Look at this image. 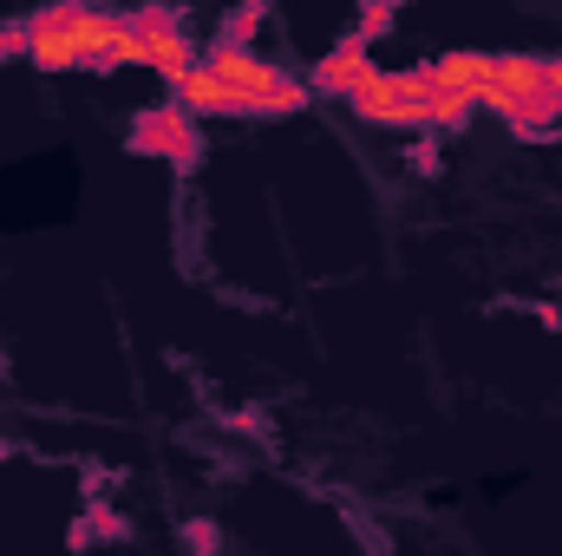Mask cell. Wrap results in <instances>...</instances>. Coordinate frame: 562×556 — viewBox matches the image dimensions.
I'll return each mask as SVG.
<instances>
[{
  "mask_svg": "<svg viewBox=\"0 0 562 556\" xmlns=\"http://www.w3.org/2000/svg\"><path fill=\"white\" fill-rule=\"evenodd\" d=\"M86 524H92V537H99V544H125V537H132V518H125L119 504H105V498H92V504H86Z\"/></svg>",
  "mask_w": 562,
  "mask_h": 556,
  "instance_id": "obj_5",
  "label": "cell"
},
{
  "mask_svg": "<svg viewBox=\"0 0 562 556\" xmlns=\"http://www.w3.org/2000/svg\"><path fill=\"white\" fill-rule=\"evenodd\" d=\"M367 53H373V46H367L360 33H340V40H334V53L314 66L307 92H327V99H340V105H347V99L373 79V59H367Z\"/></svg>",
  "mask_w": 562,
  "mask_h": 556,
  "instance_id": "obj_2",
  "label": "cell"
},
{
  "mask_svg": "<svg viewBox=\"0 0 562 556\" xmlns=\"http://www.w3.org/2000/svg\"><path fill=\"white\" fill-rule=\"evenodd\" d=\"M269 20V7L262 0H249V7H236V13H223V26H216V46H229V53H249V40H256V26Z\"/></svg>",
  "mask_w": 562,
  "mask_h": 556,
  "instance_id": "obj_4",
  "label": "cell"
},
{
  "mask_svg": "<svg viewBox=\"0 0 562 556\" xmlns=\"http://www.w3.org/2000/svg\"><path fill=\"white\" fill-rule=\"evenodd\" d=\"M125 33H138L144 46L183 40V13H177V7H132V13H125Z\"/></svg>",
  "mask_w": 562,
  "mask_h": 556,
  "instance_id": "obj_3",
  "label": "cell"
},
{
  "mask_svg": "<svg viewBox=\"0 0 562 556\" xmlns=\"http://www.w3.org/2000/svg\"><path fill=\"white\" fill-rule=\"evenodd\" d=\"M13 53H26V26L20 20H0V59H13Z\"/></svg>",
  "mask_w": 562,
  "mask_h": 556,
  "instance_id": "obj_9",
  "label": "cell"
},
{
  "mask_svg": "<svg viewBox=\"0 0 562 556\" xmlns=\"http://www.w3.org/2000/svg\"><path fill=\"white\" fill-rule=\"evenodd\" d=\"M406 164H413L419 177H438V164H445V157H438V138H419L413 151H406Z\"/></svg>",
  "mask_w": 562,
  "mask_h": 556,
  "instance_id": "obj_8",
  "label": "cell"
},
{
  "mask_svg": "<svg viewBox=\"0 0 562 556\" xmlns=\"http://www.w3.org/2000/svg\"><path fill=\"white\" fill-rule=\"evenodd\" d=\"M132 151L138 157H164V164H177L183 177L203 164V132H196V119H183L177 105H144L138 119H132Z\"/></svg>",
  "mask_w": 562,
  "mask_h": 556,
  "instance_id": "obj_1",
  "label": "cell"
},
{
  "mask_svg": "<svg viewBox=\"0 0 562 556\" xmlns=\"http://www.w3.org/2000/svg\"><path fill=\"white\" fill-rule=\"evenodd\" d=\"M92 544H99V537H92V524H86V518H72V524H66V551L79 556V551H92Z\"/></svg>",
  "mask_w": 562,
  "mask_h": 556,
  "instance_id": "obj_10",
  "label": "cell"
},
{
  "mask_svg": "<svg viewBox=\"0 0 562 556\" xmlns=\"http://www.w3.org/2000/svg\"><path fill=\"white\" fill-rule=\"evenodd\" d=\"M353 33H360V40L373 46L380 33H393V7H386V0H373V7H360V26H353Z\"/></svg>",
  "mask_w": 562,
  "mask_h": 556,
  "instance_id": "obj_7",
  "label": "cell"
},
{
  "mask_svg": "<svg viewBox=\"0 0 562 556\" xmlns=\"http://www.w3.org/2000/svg\"><path fill=\"white\" fill-rule=\"evenodd\" d=\"M183 551H190V556H216V551H223L216 518H190V524H183Z\"/></svg>",
  "mask_w": 562,
  "mask_h": 556,
  "instance_id": "obj_6",
  "label": "cell"
},
{
  "mask_svg": "<svg viewBox=\"0 0 562 556\" xmlns=\"http://www.w3.org/2000/svg\"><path fill=\"white\" fill-rule=\"evenodd\" d=\"M530 314H537V321H543V327H550V334H557V327H562V308H557V301H537V308H530Z\"/></svg>",
  "mask_w": 562,
  "mask_h": 556,
  "instance_id": "obj_11",
  "label": "cell"
}]
</instances>
